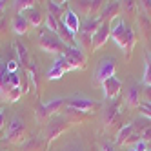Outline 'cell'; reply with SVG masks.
<instances>
[{"label":"cell","instance_id":"3957f363","mask_svg":"<svg viewBox=\"0 0 151 151\" xmlns=\"http://www.w3.org/2000/svg\"><path fill=\"white\" fill-rule=\"evenodd\" d=\"M37 44H38V47L42 51L49 53V55H57V57H62L64 53H66V49H68V46L58 38V35L49 31V29H46V27L40 29V33L37 37Z\"/></svg>","mask_w":151,"mask_h":151},{"label":"cell","instance_id":"7c38bea8","mask_svg":"<svg viewBox=\"0 0 151 151\" xmlns=\"http://www.w3.org/2000/svg\"><path fill=\"white\" fill-rule=\"evenodd\" d=\"M102 91H104V96L107 100H115L122 91V82L118 80L116 77H111L107 78L104 84H102Z\"/></svg>","mask_w":151,"mask_h":151},{"label":"cell","instance_id":"e0dca14e","mask_svg":"<svg viewBox=\"0 0 151 151\" xmlns=\"http://www.w3.org/2000/svg\"><path fill=\"white\" fill-rule=\"evenodd\" d=\"M118 116H120V102H113V104H109L107 106V109H106V113H104V124L109 127V126H113L116 120H118Z\"/></svg>","mask_w":151,"mask_h":151},{"label":"cell","instance_id":"8992f818","mask_svg":"<svg viewBox=\"0 0 151 151\" xmlns=\"http://www.w3.org/2000/svg\"><path fill=\"white\" fill-rule=\"evenodd\" d=\"M27 135V127H26V122L22 120V118L15 116L11 122H9L7 126V131H6V140L11 144H24V138Z\"/></svg>","mask_w":151,"mask_h":151},{"label":"cell","instance_id":"cb8c5ba5","mask_svg":"<svg viewBox=\"0 0 151 151\" xmlns=\"http://www.w3.org/2000/svg\"><path fill=\"white\" fill-rule=\"evenodd\" d=\"M68 9H69L68 2H55V0H49L47 2V11L53 17H57V18H60L62 15H66Z\"/></svg>","mask_w":151,"mask_h":151},{"label":"cell","instance_id":"f546056e","mask_svg":"<svg viewBox=\"0 0 151 151\" xmlns=\"http://www.w3.org/2000/svg\"><path fill=\"white\" fill-rule=\"evenodd\" d=\"M138 113L142 115L144 118H149V120H151V104L149 102H142L138 106Z\"/></svg>","mask_w":151,"mask_h":151},{"label":"cell","instance_id":"484cf974","mask_svg":"<svg viewBox=\"0 0 151 151\" xmlns=\"http://www.w3.org/2000/svg\"><path fill=\"white\" fill-rule=\"evenodd\" d=\"M31 7H35V0H15L13 2V9L17 11V15H24Z\"/></svg>","mask_w":151,"mask_h":151},{"label":"cell","instance_id":"1f68e13d","mask_svg":"<svg viewBox=\"0 0 151 151\" xmlns=\"http://www.w3.org/2000/svg\"><path fill=\"white\" fill-rule=\"evenodd\" d=\"M122 7L126 9V11H129V13L138 11V4L137 2H122Z\"/></svg>","mask_w":151,"mask_h":151},{"label":"cell","instance_id":"83f0119b","mask_svg":"<svg viewBox=\"0 0 151 151\" xmlns=\"http://www.w3.org/2000/svg\"><path fill=\"white\" fill-rule=\"evenodd\" d=\"M58 24H60V18L53 17L51 13L46 15V20H44V27H46V29L53 31V33H57V31H58Z\"/></svg>","mask_w":151,"mask_h":151},{"label":"cell","instance_id":"d6a6232c","mask_svg":"<svg viewBox=\"0 0 151 151\" xmlns=\"http://www.w3.org/2000/svg\"><path fill=\"white\" fill-rule=\"evenodd\" d=\"M140 138H142L144 142H147V144L151 142V126H147V127L144 129V131L140 133Z\"/></svg>","mask_w":151,"mask_h":151},{"label":"cell","instance_id":"836d02e7","mask_svg":"<svg viewBox=\"0 0 151 151\" xmlns=\"http://www.w3.org/2000/svg\"><path fill=\"white\" fill-rule=\"evenodd\" d=\"M133 151H147L149 147H147V142H144V140H140V142H137L133 147H131Z\"/></svg>","mask_w":151,"mask_h":151},{"label":"cell","instance_id":"5b68a950","mask_svg":"<svg viewBox=\"0 0 151 151\" xmlns=\"http://www.w3.org/2000/svg\"><path fill=\"white\" fill-rule=\"evenodd\" d=\"M66 107H73L80 113H86V115H93L96 109L100 107V102L96 100H91L84 95H73L69 99H66Z\"/></svg>","mask_w":151,"mask_h":151},{"label":"cell","instance_id":"30bf717a","mask_svg":"<svg viewBox=\"0 0 151 151\" xmlns=\"http://www.w3.org/2000/svg\"><path fill=\"white\" fill-rule=\"evenodd\" d=\"M107 38H111V22H102L99 31H96V33L93 35V38H91V53L96 51V49H100L107 42Z\"/></svg>","mask_w":151,"mask_h":151},{"label":"cell","instance_id":"d4e9b609","mask_svg":"<svg viewBox=\"0 0 151 151\" xmlns=\"http://www.w3.org/2000/svg\"><path fill=\"white\" fill-rule=\"evenodd\" d=\"M62 115L66 116V118H68V120H69L71 124L86 122V120H88V118H89V115H86V113H80V111H77V109H73V107H66Z\"/></svg>","mask_w":151,"mask_h":151},{"label":"cell","instance_id":"ffe728a7","mask_svg":"<svg viewBox=\"0 0 151 151\" xmlns=\"http://www.w3.org/2000/svg\"><path fill=\"white\" fill-rule=\"evenodd\" d=\"M11 27H13V31H15V35H26L27 29H29L31 26H29L27 18H26L24 15H15L13 22H11Z\"/></svg>","mask_w":151,"mask_h":151},{"label":"cell","instance_id":"7a4b0ae2","mask_svg":"<svg viewBox=\"0 0 151 151\" xmlns=\"http://www.w3.org/2000/svg\"><path fill=\"white\" fill-rule=\"evenodd\" d=\"M111 38L116 42V46L122 49L124 58L129 60L133 55V49L137 46V33L127 24L126 18H116L115 26H111Z\"/></svg>","mask_w":151,"mask_h":151},{"label":"cell","instance_id":"7402d4cb","mask_svg":"<svg viewBox=\"0 0 151 151\" xmlns=\"http://www.w3.org/2000/svg\"><path fill=\"white\" fill-rule=\"evenodd\" d=\"M133 133H135V126H133V122H129V124H126V126H122L120 129H118V135L115 138V142L118 146H126V142L129 140V137H131Z\"/></svg>","mask_w":151,"mask_h":151},{"label":"cell","instance_id":"277c9868","mask_svg":"<svg viewBox=\"0 0 151 151\" xmlns=\"http://www.w3.org/2000/svg\"><path fill=\"white\" fill-rule=\"evenodd\" d=\"M69 126H71V122H69L64 115H55V116H51L49 120H47V124H46V127H44V133H42L44 137H42V138H44L47 144H51L53 140L58 138Z\"/></svg>","mask_w":151,"mask_h":151},{"label":"cell","instance_id":"ac0fdd59","mask_svg":"<svg viewBox=\"0 0 151 151\" xmlns=\"http://www.w3.org/2000/svg\"><path fill=\"white\" fill-rule=\"evenodd\" d=\"M47 142L42 137H35V138H27L26 142L20 146V151H46Z\"/></svg>","mask_w":151,"mask_h":151},{"label":"cell","instance_id":"8fae6325","mask_svg":"<svg viewBox=\"0 0 151 151\" xmlns=\"http://www.w3.org/2000/svg\"><path fill=\"white\" fill-rule=\"evenodd\" d=\"M137 26H138V31L142 33V38L146 42H151V15L144 11L140 6H138V13H137Z\"/></svg>","mask_w":151,"mask_h":151},{"label":"cell","instance_id":"2e32d148","mask_svg":"<svg viewBox=\"0 0 151 151\" xmlns=\"http://www.w3.org/2000/svg\"><path fill=\"white\" fill-rule=\"evenodd\" d=\"M102 26V20L100 17H95V18H86L84 22L80 24V31L78 33H84V35H88V37H93L96 31H99V27Z\"/></svg>","mask_w":151,"mask_h":151},{"label":"cell","instance_id":"5bb4252c","mask_svg":"<svg viewBox=\"0 0 151 151\" xmlns=\"http://www.w3.org/2000/svg\"><path fill=\"white\" fill-rule=\"evenodd\" d=\"M122 11V4L120 2H107V4H104V7H102V11H100V20L102 22H111V20Z\"/></svg>","mask_w":151,"mask_h":151},{"label":"cell","instance_id":"603a6c76","mask_svg":"<svg viewBox=\"0 0 151 151\" xmlns=\"http://www.w3.org/2000/svg\"><path fill=\"white\" fill-rule=\"evenodd\" d=\"M15 49H17V55H18V64L22 66L24 69H27V66L31 64V55H29V51L24 44H18V42H15Z\"/></svg>","mask_w":151,"mask_h":151},{"label":"cell","instance_id":"52a82bcc","mask_svg":"<svg viewBox=\"0 0 151 151\" xmlns=\"http://www.w3.org/2000/svg\"><path fill=\"white\" fill-rule=\"evenodd\" d=\"M66 104V99H53L49 102H44V104H38L37 109H35V116L38 118L40 122H47L51 116L58 115L60 107Z\"/></svg>","mask_w":151,"mask_h":151},{"label":"cell","instance_id":"4fadbf2b","mask_svg":"<svg viewBox=\"0 0 151 151\" xmlns=\"http://www.w3.org/2000/svg\"><path fill=\"white\" fill-rule=\"evenodd\" d=\"M62 22H64V26H66L69 31H71V33L75 35V37H77L78 35V31H80V18H78V13L77 11H75V9H68V11H66V15H64V18H62Z\"/></svg>","mask_w":151,"mask_h":151},{"label":"cell","instance_id":"4dcf8cb0","mask_svg":"<svg viewBox=\"0 0 151 151\" xmlns=\"http://www.w3.org/2000/svg\"><path fill=\"white\" fill-rule=\"evenodd\" d=\"M18 68H20V64H18V60H15V58H11V60L6 64V69H7L9 73H17Z\"/></svg>","mask_w":151,"mask_h":151},{"label":"cell","instance_id":"f35d334b","mask_svg":"<svg viewBox=\"0 0 151 151\" xmlns=\"http://www.w3.org/2000/svg\"><path fill=\"white\" fill-rule=\"evenodd\" d=\"M147 147H149V149H151V142H149V144H147Z\"/></svg>","mask_w":151,"mask_h":151},{"label":"cell","instance_id":"d590c367","mask_svg":"<svg viewBox=\"0 0 151 151\" xmlns=\"http://www.w3.org/2000/svg\"><path fill=\"white\" fill-rule=\"evenodd\" d=\"M66 151H82V147H80L78 144H71V146H68Z\"/></svg>","mask_w":151,"mask_h":151},{"label":"cell","instance_id":"6da1fadb","mask_svg":"<svg viewBox=\"0 0 151 151\" xmlns=\"http://www.w3.org/2000/svg\"><path fill=\"white\" fill-rule=\"evenodd\" d=\"M86 53L77 47V46H68L66 53L62 57H57L53 68L47 71V78L49 80H58L60 77H64V73L73 71V69H84L86 68Z\"/></svg>","mask_w":151,"mask_h":151},{"label":"cell","instance_id":"9c48e42d","mask_svg":"<svg viewBox=\"0 0 151 151\" xmlns=\"http://www.w3.org/2000/svg\"><path fill=\"white\" fill-rule=\"evenodd\" d=\"M75 6H77L78 13L84 15L86 18H95V17L100 15L102 7H104V2H100V0H89V2L82 0V2H77Z\"/></svg>","mask_w":151,"mask_h":151},{"label":"cell","instance_id":"e575fe53","mask_svg":"<svg viewBox=\"0 0 151 151\" xmlns=\"http://www.w3.org/2000/svg\"><path fill=\"white\" fill-rule=\"evenodd\" d=\"M4 124H6V111H0V131L4 129Z\"/></svg>","mask_w":151,"mask_h":151},{"label":"cell","instance_id":"8d00e7d4","mask_svg":"<svg viewBox=\"0 0 151 151\" xmlns=\"http://www.w3.org/2000/svg\"><path fill=\"white\" fill-rule=\"evenodd\" d=\"M102 151H116V149L111 144H102Z\"/></svg>","mask_w":151,"mask_h":151},{"label":"cell","instance_id":"ba28073f","mask_svg":"<svg viewBox=\"0 0 151 151\" xmlns=\"http://www.w3.org/2000/svg\"><path fill=\"white\" fill-rule=\"evenodd\" d=\"M115 69H116V60H115V57H106V58H102V62L99 64V68H96V71H95V82L102 86L107 78L115 77Z\"/></svg>","mask_w":151,"mask_h":151},{"label":"cell","instance_id":"44dd1931","mask_svg":"<svg viewBox=\"0 0 151 151\" xmlns=\"http://www.w3.org/2000/svg\"><path fill=\"white\" fill-rule=\"evenodd\" d=\"M24 17L27 18L29 26H33V27H38V26L46 20V17L42 15V11H40L38 7H31V9H27V11L24 13Z\"/></svg>","mask_w":151,"mask_h":151},{"label":"cell","instance_id":"ab89813d","mask_svg":"<svg viewBox=\"0 0 151 151\" xmlns=\"http://www.w3.org/2000/svg\"><path fill=\"white\" fill-rule=\"evenodd\" d=\"M147 57H149V55H147ZM149 60H151V57H149Z\"/></svg>","mask_w":151,"mask_h":151},{"label":"cell","instance_id":"d6986e66","mask_svg":"<svg viewBox=\"0 0 151 151\" xmlns=\"http://www.w3.org/2000/svg\"><path fill=\"white\" fill-rule=\"evenodd\" d=\"M9 91H11V84H9V71L6 69V66L0 64V96L7 100Z\"/></svg>","mask_w":151,"mask_h":151},{"label":"cell","instance_id":"4316f807","mask_svg":"<svg viewBox=\"0 0 151 151\" xmlns=\"http://www.w3.org/2000/svg\"><path fill=\"white\" fill-rule=\"evenodd\" d=\"M26 75L29 77L31 84L35 86V89H38V86H40V78H38V66H37L35 62H31L29 66H27V69H26Z\"/></svg>","mask_w":151,"mask_h":151},{"label":"cell","instance_id":"9a60e30c","mask_svg":"<svg viewBox=\"0 0 151 151\" xmlns=\"http://www.w3.org/2000/svg\"><path fill=\"white\" fill-rule=\"evenodd\" d=\"M142 86L140 84H133L131 88H129L127 91V96H126V104L127 107H137L138 109V106L142 104Z\"/></svg>","mask_w":151,"mask_h":151},{"label":"cell","instance_id":"74e56055","mask_svg":"<svg viewBox=\"0 0 151 151\" xmlns=\"http://www.w3.org/2000/svg\"><path fill=\"white\" fill-rule=\"evenodd\" d=\"M4 6H6V2H2V0H0V13L4 11Z\"/></svg>","mask_w":151,"mask_h":151},{"label":"cell","instance_id":"f1b7e54d","mask_svg":"<svg viewBox=\"0 0 151 151\" xmlns=\"http://www.w3.org/2000/svg\"><path fill=\"white\" fill-rule=\"evenodd\" d=\"M142 84L146 88H151V60L146 53V68H144V75H142Z\"/></svg>","mask_w":151,"mask_h":151}]
</instances>
